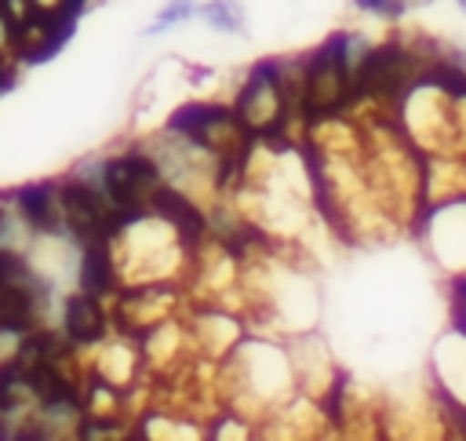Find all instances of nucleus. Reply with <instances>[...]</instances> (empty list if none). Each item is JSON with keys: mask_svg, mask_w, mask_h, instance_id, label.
I'll list each match as a JSON object with an SVG mask.
<instances>
[{"mask_svg": "<svg viewBox=\"0 0 466 441\" xmlns=\"http://www.w3.org/2000/svg\"><path fill=\"white\" fill-rule=\"evenodd\" d=\"M58 200H62L66 237L76 248H87V244H116L124 237V230L135 222L84 171H69V175L58 179Z\"/></svg>", "mask_w": 466, "mask_h": 441, "instance_id": "obj_1", "label": "nucleus"}, {"mask_svg": "<svg viewBox=\"0 0 466 441\" xmlns=\"http://www.w3.org/2000/svg\"><path fill=\"white\" fill-rule=\"evenodd\" d=\"M91 179L102 186V193L127 215V219H142L146 211H153V200L160 197V190L167 186L160 160L146 149V146H131L120 153H106L91 164Z\"/></svg>", "mask_w": 466, "mask_h": 441, "instance_id": "obj_2", "label": "nucleus"}, {"mask_svg": "<svg viewBox=\"0 0 466 441\" xmlns=\"http://www.w3.org/2000/svg\"><path fill=\"white\" fill-rule=\"evenodd\" d=\"M419 237L444 273L455 281L466 277V197L430 204L419 219Z\"/></svg>", "mask_w": 466, "mask_h": 441, "instance_id": "obj_3", "label": "nucleus"}, {"mask_svg": "<svg viewBox=\"0 0 466 441\" xmlns=\"http://www.w3.org/2000/svg\"><path fill=\"white\" fill-rule=\"evenodd\" d=\"M430 375H433V390L444 405L462 408L466 412V324H451L437 346H433V361H430Z\"/></svg>", "mask_w": 466, "mask_h": 441, "instance_id": "obj_4", "label": "nucleus"}, {"mask_svg": "<svg viewBox=\"0 0 466 441\" xmlns=\"http://www.w3.org/2000/svg\"><path fill=\"white\" fill-rule=\"evenodd\" d=\"M15 211L29 237H66L62 222V200H58V179H36L11 190Z\"/></svg>", "mask_w": 466, "mask_h": 441, "instance_id": "obj_5", "label": "nucleus"}, {"mask_svg": "<svg viewBox=\"0 0 466 441\" xmlns=\"http://www.w3.org/2000/svg\"><path fill=\"white\" fill-rule=\"evenodd\" d=\"M109 328H113V310H106V299H95L80 288L62 299V335L76 350L102 346Z\"/></svg>", "mask_w": 466, "mask_h": 441, "instance_id": "obj_6", "label": "nucleus"}, {"mask_svg": "<svg viewBox=\"0 0 466 441\" xmlns=\"http://www.w3.org/2000/svg\"><path fill=\"white\" fill-rule=\"evenodd\" d=\"M76 288L95 295V299H116L120 295L124 277H120V262H116L113 244H87V248H80Z\"/></svg>", "mask_w": 466, "mask_h": 441, "instance_id": "obj_7", "label": "nucleus"}, {"mask_svg": "<svg viewBox=\"0 0 466 441\" xmlns=\"http://www.w3.org/2000/svg\"><path fill=\"white\" fill-rule=\"evenodd\" d=\"M226 109H229V106H222V102H186V106H178V109L167 113L164 131L197 142V138H200V135H204Z\"/></svg>", "mask_w": 466, "mask_h": 441, "instance_id": "obj_8", "label": "nucleus"}, {"mask_svg": "<svg viewBox=\"0 0 466 441\" xmlns=\"http://www.w3.org/2000/svg\"><path fill=\"white\" fill-rule=\"evenodd\" d=\"M0 288H33V292H51V284L40 277V270L33 266V259L15 248L4 244L0 248Z\"/></svg>", "mask_w": 466, "mask_h": 441, "instance_id": "obj_9", "label": "nucleus"}, {"mask_svg": "<svg viewBox=\"0 0 466 441\" xmlns=\"http://www.w3.org/2000/svg\"><path fill=\"white\" fill-rule=\"evenodd\" d=\"M197 15H200L211 29H218V33H237V36L248 33L244 11H240L237 0H204V4H197Z\"/></svg>", "mask_w": 466, "mask_h": 441, "instance_id": "obj_10", "label": "nucleus"}, {"mask_svg": "<svg viewBox=\"0 0 466 441\" xmlns=\"http://www.w3.org/2000/svg\"><path fill=\"white\" fill-rule=\"evenodd\" d=\"M11 441H58V423L47 419L40 408H33L29 415H22V419L15 423Z\"/></svg>", "mask_w": 466, "mask_h": 441, "instance_id": "obj_11", "label": "nucleus"}, {"mask_svg": "<svg viewBox=\"0 0 466 441\" xmlns=\"http://www.w3.org/2000/svg\"><path fill=\"white\" fill-rule=\"evenodd\" d=\"M197 15V0H167L160 11H157V22L146 29L149 36H157V33H164V29H171V26H182L186 18H193Z\"/></svg>", "mask_w": 466, "mask_h": 441, "instance_id": "obj_12", "label": "nucleus"}, {"mask_svg": "<svg viewBox=\"0 0 466 441\" xmlns=\"http://www.w3.org/2000/svg\"><path fill=\"white\" fill-rule=\"evenodd\" d=\"M350 4H353V11H360L368 18H379V22H400L411 11L408 0H350Z\"/></svg>", "mask_w": 466, "mask_h": 441, "instance_id": "obj_13", "label": "nucleus"}, {"mask_svg": "<svg viewBox=\"0 0 466 441\" xmlns=\"http://www.w3.org/2000/svg\"><path fill=\"white\" fill-rule=\"evenodd\" d=\"M15 222H22L18 211H15V197L11 193H0V248L4 244H15Z\"/></svg>", "mask_w": 466, "mask_h": 441, "instance_id": "obj_14", "label": "nucleus"}, {"mask_svg": "<svg viewBox=\"0 0 466 441\" xmlns=\"http://www.w3.org/2000/svg\"><path fill=\"white\" fill-rule=\"evenodd\" d=\"M455 321L466 324V277L455 281Z\"/></svg>", "mask_w": 466, "mask_h": 441, "instance_id": "obj_15", "label": "nucleus"}, {"mask_svg": "<svg viewBox=\"0 0 466 441\" xmlns=\"http://www.w3.org/2000/svg\"><path fill=\"white\" fill-rule=\"evenodd\" d=\"M411 7H430V4H437V0H408Z\"/></svg>", "mask_w": 466, "mask_h": 441, "instance_id": "obj_16", "label": "nucleus"}, {"mask_svg": "<svg viewBox=\"0 0 466 441\" xmlns=\"http://www.w3.org/2000/svg\"><path fill=\"white\" fill-rule=\"evenodd\" d=\"M455 7H459V11H462V15H466V0H455Z\"/></svg>", "mask_w": 466, "mask_h": 441, "instance_id": "obj_17", "label": "nucleus"}, {"mask_svg": "<svg viewBox=\"0 0 466 441\" xmlns=\"http://www.w3.org/2000/svg\"><path fill=\"white\" fill-rule=\"evenodd\" d=\"M0 335H4V328H0Z\"/></svg>", "mask_w": 466, "mask_h": 441, "instance_id": "obj_18", "label": "nucleus"}]
</instances>
